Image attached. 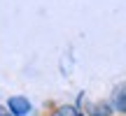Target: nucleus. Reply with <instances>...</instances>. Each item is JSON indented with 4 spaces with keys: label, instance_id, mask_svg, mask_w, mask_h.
Masks as SVG:
<instances>
[{
    "label": "nucleus",
    "instance_id": "f257e3e1",
    "mask_svg": "<svg viewBox=\"0 0 126 116\" xmlns=\"http://www.w3.org/2000/svg\"><path fill=\"white\" fill-rule=\"evenodd\" d=\"M31 109V104H28L26 98H9V112L16 114V116H23Z\"/></svg>",
    "mask_w": 126,
    "mask_h": 116
},
{
    "label": "nucleus",
    "instance_id": "7ed1b4c3",
    "mask_svg": "<svg viewBox=\"0 0 126 116\" xmlns=\"http://www.w3.org/2000/svg\"><path fill=\"white\" fill-rule=\"evenodd\" d=\"M110 112H112V109H110V104L108 102H98V104H94V107H91V116H110Z\"/></svg>",
    "mask_w": 126,
    "mask_h": 116
},
{
    "label": "nucleus",
    "instance_id": "20e7f679",
    "mask_svg": "<svg viewBox=\"0 0 126 116\" xmlns=\"http://www.w3.org/2000/svg\"><path fill=\"white\" fill-rule=\"evenodd\" d=\"M54 116H79V114H77V109H75V107H61Z\"/></svg>",
    "mask_w": 126,
    "mask_h": 116
},
{
    "label": "nucleus",
    "instance_id": "f03ea898",
    "mask_svg": "<svg viewBox=\"0 0 126 116\" xmlns=\"http://www.w3.org/2000/svg\"><path fill=\"white\" fill-rule=\"evenodd\" d=\"M114 109L117 112H122V114H126V84H122L117 91H114Z\"/></svg>",
    "mask_w": 126,
    "mask_h": 116
},
{
    "label": "nucleus",
    "instance_id": "39448f33",
    "mask_svg": "<svg viewBox=\"0 0 126 116\" xmlns=\"http://www.w3.org/2000/svg\"><path fill=\"white\" fill-rule=\"evenodd\" d=\"M0 116H12V114H9V112H7L5 107H0Z\"/></svg>",
    "mask_w": 126,
    "mask_h": 116
}]
</instances>
